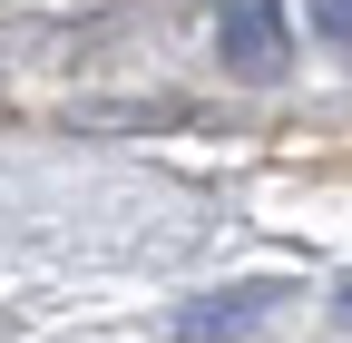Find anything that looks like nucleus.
Here are the masks:
<instances>
[{
  "mask_svg": "<svg viewBox=\"0 0 352 343\" xmlns=\"http://www.w3.org/2000/svg\"><path fill=\"white\" fill-rule=\"evenodd\" d=\"M215 50H226L235 79H274L294 59V39H284V10L274 0H226V30H215Z\"/></svg>",
  "mask_w": 352,
  "mask_h": 343,
  "instance_id": "f257e3e1",
  "label": "nucleus"
},
{
  "mask_svg": "<svg viewBox=\"0 0 352 343\" xmlns=\"http://www.w3.org/2000/svg\"><path fill=\"white\" fill-rule=\"evenodd\" d=\"M314 20H323V30L342 39V50H352V0H314Z\"/></svg>",
  "mask_w": 352,
  "mask_h": 343,
  "instance_id": "f03ea898",
  "label": "nucleus"
},
{
  "mask_svg": "<svg viewBox=\"0 0 352 343\" xmlns=\"http://www.w3.org/2000/svg\"><path fill=\"white\" fill-rule=\"evenodd\" d=\"M342 324H352V284H342Z\"/></svg>",
  "mask_w": 352,
  "mask_h": 343,
  "instance_id": "7ed1b4c3",
  "label": "nucleus"
}]
</instances>
